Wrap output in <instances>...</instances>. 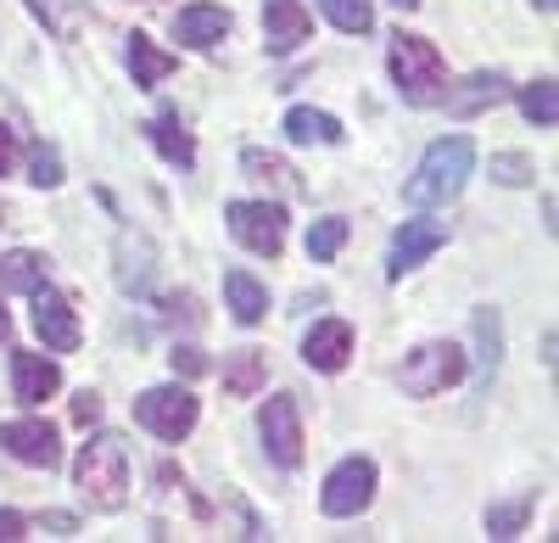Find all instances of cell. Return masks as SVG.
I'll return each mask as SVG.
<instances>
[{"label":"cell","mask_w":559,"mask_h":543,"mask_svg":"<svg viewBox=\"0 0 559 543\" xmlns=\"http://www.w3.org/2000/svg\"><path fill=\"white\" fill-rule=\"evenodd\" d=\"M392 7H397V12H414V7H419V0H392Z\"/></svg>","instance_id":"38"},{"label":"cell","mask_w":559,"mask_h":543,"mask_svg":"<svg viewBox=\"0 0 559 543\" xmlns=\"http://www.w3.org/2000/svg\"><path fill=\"white\" fill-rule=\"evenodd\" d=\"M258 426H263V442H269L274 465H286V471L302 465V415H297V398H269Z\"/></svg>","instance_id":"9"},{"label":"cell","mask_w":559,"mask_h":543,"mask_svg":"<svg viewBox=\"0 0 559 543\" xmlns=\"http://www.w3.org/2000/svg\"><path fill=\"white\" fill-rule=\"evenodd\" d=\"M224 219H229V236H236L247 252H258V258L286 252V208L280 202H229Z\"/></svg>","instance_id":"5"},{"label":"cell","mask_w":559,"mask_h":543,"mask_svg":"<svg viewBox=\"0 0 559 543\" xmlns=\"http://www.w3.org/2000/svg\"><path fill=\"white\" fill-rule=\"evenodd\" d=\"M57 387H62V370L51 365V358L12 353V392H17V403H45Z\"/></svg>","instance_id":"13"},{"label":"cell","mask_w":559,"mask_h":543,"mask_svg":"<svg viewBox=\"0 0 559 543\" xmlns=\"http://www.w3.org/2000/svg\"><path fill=\"white\" fill-rule=\"evenodd\" d=\"M286 134L297 146H342V123L331 113H313V107H292L286 113Z\"/></svg>","instance_id":"18"},{"label":"cell","mask_w":559,"mask_h":543,"mask_svg":"<svg viewBox=\"0 0 559 543\" xmlns=\"http://www.w3.org/2000/svg\"><path fill=\"white\" fill-rule=\"evenodd\" d=\"M179 62L168 57V51H157V45L146 39V34H129V73H134V84H163L168 73H174Z\"/></svg>","instance_id":"20"},{"label":"cell","mask_w":559,"mask_h":543,"mask_svg":"<svg viewBox=\"0 0 559 543\" xmlns=\"http://www.w3.org/2000/svg\"><path fill=\"white\" fill-rule=\"evenodd\" d=\"M241 168L252 174V179H263V186H280V191H292V197H302V186H297V174L280 163V157H269V152H241Z\"/></svg>","instance_id":"26"},{"label":"cell","mask_w":559,"mask_h":543,"mask_svg":"<svg viewBox=\"0 0 559 543\" xmlns=\"http://www.w3.org/2000/svg\"><path fill=\"white\" fill-rule=\"evenodd\" d=\"M526 516H532V493H521L515 505H492L487 510V532L492 538H515V532H526Z\"/></svg>","instance_id":"29"},{"label":"cell","mask_w":559,"mask_h":543,"mask_svg":"<svg viewBox=\"0 0 559 543\" xmlns=\"http://www.w3.org/2000/svg\"><path fill=\"white\" fill-rule=\"evenodd\" d=\"M319 7L342 34H369L376 28V7H369V0H319Z\"/></svg>","instance_id":"27"},{"label":"cell","mask_w":559,"mask_h":543,"mask_svg":"<svg viewBox=\"0 0 559 543\" xmlns=\"http://www.w3.org/2000/svg\"><path fill=\"white\" fill-rule=\"evenodd\" d=\"M269 381V358L263 353H236V358H229V365H224V392L229 398H258V387Z\"/></svg>","instance_id":"21"},{"label":"cell","mask_w":559,"mask_h":543,"mask_svg":"<svg viewBox=\"0 0 559 543\" xmlns=\"http://www.w3.org/2000/svg\"><path fill=\"white\" fill-rule=\"evenodd\" d=\"M34 7V17L51 28V34H62V39H73L79 28H84V0H28Z\"/></svg>","instance_id":"24"},{"label":"cell","mask_w":559,"mask_h":543,"mask_svg":"<svg viewBox=\"0 0 559 543\" xmlns=\"http://www.w3.org/2000/svg\"><path fill=\"white\" fill-rule=\"evenodd\" d=\"M532 7H537V12H554V0H532Z\"/></svg>","instance_id":"39"},{"label":"cell","mask_w":559,"mask_h":543,"mask_svg":"<svg viewBox=\"0 0 559 543\" xmlns=\"http://www.w3.org/2000/svg\"><path fill=\"white\" fill-rule=\"evenodd\" d=\"M347 353H353V326L347 320H319L308 331V342H302V358L313 370H342Z\"/></svg>","instance_id":"12"},{"label":"cell","mask_w":559,"mask_h":543,"mask_svg":"<svg viewBox=\"0 0 559 543\" xmlns=\"http://www.w3.org/2000/svg\"><path fill=\"white\" fill-rule=\"evenodd\" d=\"M437 247H448V224H437V219H408L403 231H397V241H392V281H403L408 269H419Z\"/></svg>","instance_id":"11"},{"label":"cell","mask_w":559,"mask_h":543,"mask_svg":"<svg viewBox=\"0 0 559 543\" xmlns=\"http://www.w3.org/2000/svg\"><path fill=\"white\" fill-rule=\"evenodd\" d=\"M342 241H347V219H319L313 231H308V258L313 263H331L342 252Z\"/></svg>","instance_id":"28"},{"label":"cell","mask_w":559,"mask_h":543,"mask_svg":"<svg viewBox=\"0 0 559 543\" xmlns=\"http://www.w3.org/2000/svg\"><path fill=\"white\" fill-rule=\"evenodd\" d=\"M503 96H509V84H503L498 73H476V79H464V90L448 84V96H442V102H448L459 118H471V113H481L487 102H503Z\"/></svg>","instance_id":"19"},{"label":"cell","mask_w":559,"mask_h":543,"mask_svg":"<svg viewBox=\"0 0 559 543\" xmlns=\"http://www.w3.org/2000/svg\"><path fill=\"white\" fill-rule=\"evenodd\" d=\"M7 337H12V314H7V308H0V342H7Z\"/></svg>","instance_id":"37"},{"label":"cell","mask_w":559,"mask_h":543,"mask_svg":"<svg viewBox=\"0 0 559 543\" xmlns=\"http://www.w3.org/2000/svg\"><path fill=\"white\" fill-rule=\"evenodd\" d=\"M464 370H471V358H464L459 342H426L403 358V392L408 398H437L453 381H464Z\"/></svg>","instance_id":"4"},{"label":"cell","mask_w":559,"mask_h":543,"mask_svg":"<svg viewBox=\"0 0 559 543\" xmlns=\"http://www.w3.org/2000/svg\"><path fill=\"white\" fill-rule=\"evenodd\" d=\"M17 538H28V521L17 510H0V543H17Z\"/></svg>","instance_id":"34"},{"label":"cell","mask_w":559,"mask_h":543,"mask_svg":"<svg viewBox=\"0 0 559 543\" xmlns=\"http://www.w3.org/2000/svg\"><path fill=\"white\" fill-rule=\"evenodd\" d=\"M146 134L157 141V152H163L174 168H191V163H197V141H191V129L179 123V113H157V118L146 123Z\"/></svg>","instance_id":"17"},{"label":"cell","mask_w":559,"mask_h":543,"mask_svg":"<svg viewBox=\"0 0 559 543\" xmlns=\"http://www.w3.org/2000/svg\"><path fill=\"white\" fill-rule=\"evenodd\" d=\"M28 179H34V186H62V157H57L51 146H39V152H34V174H28Z\"/></svg>","instance_id":"31"},{"label":"cell","mask_w":559,"mask_h":543,"mask_svg":"<svg viewBox=\"0 0 559 543\" xmlns=\"http://www.w3.org/2000/svg\"><path fill=\"white\" fill-rule=\"evenodd\" d=\"M537 168H532V157H521V152H492V179L498 186H526Z\"/></svg>","instance_id":"30"},{"label":"cell","mask_w":559,"mask_h":543,"mask_svg":"<svg viewBox=\"0 0 559 543\" xmlns=\"http://www.w3.org/2000/svg\"><path fill=\"white\" fill-rule=\"evenodd\" d=\"M73 482H79V493L96 510H118L129 499V442L118 432H96V437L79 448Z\"/></svg>","instance_id":"1"},{"label":"cell","mask_w":559,"mask_h":543,"mask_svg":"<svg viewBox=\"0 0 559 543\" xmlns=\"http://www.w3.org/2000/svg\"><path fill=\"white\" fill-rule=\"evenodd\" d=\"M521 113H526L537 129H554V123H559V90H554V79H537V84L521 90Z\"/></svg>","instance_id":"25"},{"label":"cell","mask_w":559,"mask_h":543,"mask_svg":"<svg viewBox=\"0 0 559 543\" xmlns=\"http://www.w3.org/2000/svg\"><path fill=\"white\" fill-rule=\"evenodd\" d=\"M476 342H481V370H476V392L487 398L492 370H498V347H503V326H498V308H476Z\"/></svg>","instance_id":"22"},{"label":"cell","mask_w":559,"mask_h":543,"mask_svg":"<svg viewBox=\"0 0 559 543\" xmlns=\"http://www.w3.org/2000/svg\"><path fill=\"white\" fill-rule=\"evenodd\" d=\"M45 527H51L57 538H73V516H45Z\"/></svg>","instance_id":"36"},{"label":"cell","mask_w":559,"mask_h":543,"mask_svg":"<svg viewBox=\"0 0 559 543\" xmlns=\"http://www.w3.org/2000/svg\"><path fill=\"white\" fill-rule=\"evenodd\" d=\"M12 157H17V146H12V134L0 129V174H12Z\"/></svg>","instance_id":"35"},{"label":"cell","mask_w":559,"mask_h":543,"mask_svg":"<svg viewBox=\"0 0 559 543\" xmlns=\"http://www.w3.org/2000/svg\"><path fill=\"white\" fill-rule=\"evenodd\" d=\"M0 448H7L12 460L34 465V471H57L62 465L57 426H45V421H7V426H0Z\"/></svg>","instance_id":"8"},{"label":"cell","mask_w":559,"mask_h":543,"mask_svg":"<svg viewBox=\"0 0 559 543\" xmlns=\"http://www.w3.org/2000/svg\"><path fill=\"white\" fill-rule=\"evenodd\" d=\"M224 303H229V314H236L241 326H258L269 314V292L247 275V269H229V275H224Z\"/></svg>","instance_id":"16"},{"label":"cell","mask_w":559,"mask_h":543,"mask_svg":"<svg viewBox=\"0 0 559 543\" xmlns=\"http://www.w3.org/2000/svg\"><path fill=\"white\" fill-rule=\"evenodd\" d=\"M168 365H174V376H202V370H207V358H202L197 347H174V353H168Z\"/></svg>","instance_id":"32"},{"label":"cell","mask_w":559,"mask_h":543,"mask_svg":"<svg viewBox=\"0 0 559 543\" xmlns=\"http://www.w3.org/2000/svg\"><path fill=\"white\" fill-rule=\"evenodd\" d=\"M28 297H34V331L45 337V347H51V353H73V347H79L73 303H68L62 292H51V286H39V292H28Z\"/></svg>","instance_id":"10"},{"label":"cell","mask_w":559,"mask_h":543,"mask_svg":"<svg viewBox=\"0 0 559 543\" xmlns=\"http://www.w3.org/2000/svg\"><path fill=\"white\" fill-rule=\"evenodd\" d=\"M197 415H202V403L185 392V387H152V392H140V398H134V421L146 426V432H157L163 442L191 437Z\"/></svg>","instance_id":"6"},{"label":"cell","mask_w":559,"mask_h":543,"mask_svg":"<svg viewBox=\"0 0 559 543\" xmlns=\"http://www.w3.org/2000/svg\"><path fill=\"white\" fill-rule=\"evenodd\" d=\"M392 79L403 90V102H414V107H437L448 96V68L437 57V45L419 39V34L392 39Z\"/></svg>","instance_id":"3"},{"label":"cell","mask_w":559,"mask_h":543,"mask_svg":"<svg viewBox=\"0 0 559 543\" xmlns=\"http://www.w3.org/2000/svg\"><path fill=\"white\" fill-rule=\"evenodd\" d=\"M0 286L7 292H39L45 286V258L39 252H7L0 258Z\"/></svg>","instance_id":"23"},{"label":"cell","mask_w":559,"mask_h":543,"mask_svg":"<svg viewBox=\"0 0 559 543\" xmlns=\"http://www.w3.org/2000/svg\"><path fill=\"white\" fill-rule=\"evenodd\" d=\"M369 499H376V465L353 455V460H342L331 476H324L319 510H324V516H358Z\"/></svg>","instance_id":"7"},{"label":"cell","mask_w":559,"mask_h":543,"mask_svg":"<svg viewBox=\"0 0 559 543\" xmlns=\"http://www.w3.org/2000/svg\"><path fill=\"white\" fill-rule=\"evenodd\" d=\"M174 34L185 39V45H197V51H207V45H218L224 34H229V12L224 7H185L179 17H174Z\"/></svg>","instance_id":"15"},{"label":"cell","mask_w":559,"mask_h":543,"mask_svg":"<svg viewBox=\"0 0 559 543\" xmlns=\"http://www.w3.org/2000/svg\"><path fill=\"white\" fill-rule=\"evenodd\" d=\"M263 34L274 51H297V45L313 34V17L297 7V0H269L263 7Z\"/></svg>","instance_id":"14"},{"label":"cell","mask_w":559,"mask_h":543,"mask_svg":"<svg viewBox=\"0 0 559 543\" xmlns=\"http://www.w3.org/2000/svg\"><path fill=\"white\" fill-rule=\"evenodd\" d=\"M73 421H79V426H96V421H102V398H96V392H79V398H73Z\"/></svg>","instance_id":"33"},{"label":"cell","mask_w":559,"mask_h":543,"mask_svg":"<svg viewBox=\"0 0 559 543\" xmlns=\"http://www.w3.org/2000/svg\"><path fill=\"white\" fill-rule=\"evenodd\" d=\"M471 168H476V146L464 141V134H448V141H437V146L426 152V163L414 168V179L403 186V197H408L414 208L453 202V197L464 191V179H471Z\"/></svg>","instance_id":"2"}]
</instances>
